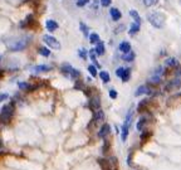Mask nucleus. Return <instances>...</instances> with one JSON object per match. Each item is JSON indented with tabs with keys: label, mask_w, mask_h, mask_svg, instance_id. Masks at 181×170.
Here are the masks:
<instances>
[{
	"label": "nucleus",
	"mask_w": 181,
	"mask_h": 170,
	"mask_svg": "<svg viewBox=\"0 0 181 170\" xmlns=\"http://www.w3.org/2000/svg\"><path fill=\"white\" fill-rule=\"evenodd\" d=\"M175 74L177 76V77H180V76H181V68H180L179 71H176V73H175Z\"/></svg>",
	"instance_id": "8fccbe9b"
},
{
	"label": "nucleus",
	"mask_w": 181,
	"mask_h": 170,
	"mask_svg": "<svg viewBox=\"0 0 181 170\" xmlns=\"http://www.w3.org/2000/svg\"><path fill=\"white\" fill-rule=\"evenodd\" d=\"M123 70H125L123 67H118V68H117V70H116V76H117V77H119V78H121V76H122Z\"/></svg>",
	"instance_id": "49530a36"
},
{
	"label": "nucleus",
	"mask_w": 181,
	"mask_h": 170,
	"mask_svg": "<svg viewBox=\"0 0 181 170\" xmlns=\"http://www.w3.org/2000/svg\"><path fill=\"white\" fill-rule=\"evenodd\" d=\"M180 87H181V78H180V77H176V78H174V80L169 81V82L165 84V87H163V91L170 92V91L179 90Z\"/></svg>",
	"instance_id": "423d86ee"
},
{
	"label": "nucleus",
	"mask_w": 181,
	"mask_h": 170,
	"mask_svg": "<svg viewBox=\"0 0 181 170\" xmlns=\"http://www.w3.org/2000/svg\"><path fill=\"white\" fill-rule=\"evenodd\" d=\"M88 72H89V74L92 76V77H97V74H98V72H97V67L94 66V64L88 66Z\"/></svg>",
	"instance_id": "2f4dec72"
},
{
	"label": "nucleus",
	"mask_w": 181,
	"mask_h": 170,
	"mask_svg": "<svg viewBox=\"0 0 181 170\" xmlns=\"http://www.w3.org/2000/svg\"><path fill=\"white\" fill-rule=\"evenodd\" d=\"M89 2H91V0H77L75 4H77V6H78V8H83L87 4H89Z\"/></svg>",
	"instance_id": "4c0bfd02"
},
{
	"label": "nucleus",
	"mask_w": 181,
	"mask_h": 170,
	"mask_svg": "<svg viewBox=\"0 0 181 170\" xmlns=\"http://www.w3.org/2000/svg\"><path fill=\"white\" fill-rule=\"evenodd\" d=\"M73 70V67L69 64V63H63L62 66H60V73H62L63 76H65L67 78L71 77V72Z\"/></svg>",
	"instance_id": "1a4fd4ad"
},
{
	"label": "nucleus",
	"mask_w": 181,
	"mask_h": 170,
	"mask_svg": "<svg viewBox=\"0 0 181 170\" xmlns=\"http://www.w3.org/2000/svg\"><path fill=\"white\" fill-rule=\"evenodd\" d=\"M118 50H119V52H122L123 54L128 53L131 50V43H130V42H127V40L121 42L119 46H118Z\"/></svg>",
	"instance_id": "9b49d317"
},
{
	"label": "nucleus",
	"mask_w": 181,
	"mask_h": 170,
	"mask_svg": "<svg viewBox=\"0 0 181 170\" xmlns=\"http://www.w3.org/2000/svg\"><path fill=\"white\" fill-rule=\"evenodd\" d=\"M152 91L153 90L150 87V84H142V86H140L136 90L135 96L139 97V96H142V95H152Z\"/></svg>",
	"instance_id": "6e6552de"
},
{
	"label": "nucleus",
	"mask_w": 181,
	"mask_h": 170,
	"mask_svg": "<svg viewBox=\"0 0 181 170\" xmlns=\"http://www.w3.org/2000/svg\"><path fill=\"white\" fill-rule=\"evenodd\" d=\"M109 148H111V142L108 140H106L105 142H103V146H102V152L103 154H106V152L109 151Z\"/></svg>",
	"instance_id": "c9c22d12"
},
{
	"label": "nucleus",
	"mask_w": 181,
	"mask_h": 170,
	"mask_svg": "<svg viewBox=\"0 0 181 170\" xmlns=\"http://www.w3.org/2000/svg\"><path fill=\"white\" fill-rule=\"evenodd\" d=\"M58 23L55 22V20H53V19H48L47 22H45V28H47V30L48 32H55L57 29H58Z\"/></svg>",
	"instance_id": "f8f14e48"
},
{
	"label": "nucleus",
	"mask_w": 181,
	"mask_h": 170,
	"mask_svg": "<svg viewBox=\"0 0 181 170\" xmlns=\"http://www.w3.org/2000/svg\"><path fill=\"white\" fill-rule=\"evenodd\" d=\"M165 66L166 67H170V68H174V67H177L179 66V61L174 57H170L167 59H165Z\"/></svg>",
	"instance_id": "aec40b11"
},
{
	"label": "nucleus",
	"mask_w": 181,
	"mask_h": 170,
	"mask_svg": "<svg viewBox=\"0 0 181 170\" xmlns=\"http://www.w3.org/2000/svg\"><path fill=\"white\" fill-rule=\"evenodd\" d=\"M123 29H126V25L121 24V25H118V27L115 29V33H116V34H119V33H122V32H123Z\"/></svg>",
	"instance_id": "37998d69"
},
{
	"label": "nucleus",
	"mask_w": 181,
	"mask_h": 170,
	"mask_svg": "<svg viewBox=\"0 0 181 170\" xmlns=\"http://www.w3.org/2000/svg\"><path fill=\"white\" fill-rule=\"evenodd\" d=\"M78 56L83 59V61H85V59L88 58V50L84 49V48H79L78 49Z\"/></svg>",
	"instance_id": "c756f323"
},
{
	"label": "nucleus",
	"mask_w": 181,
	"mask_h": 170,
	"mask_svg": "<svg viewBox=\"0 0 181 170\" xmlns=\"http://www.w3.org/2000/svg\"><path fill=\"white\" fill-rule=\"evenodd\" d=\"M30 43V37H23L18 40H14L12 44H9V49L12 52H19V50L25 49Z\"/></svg>",
	"instance_id": "20e7f679"
},
{
	"label": "nucleus",
	"mask_w": 181,
	"mask_h": 170,
	"mask_svg": "<svg viewBox=\"0 0 181 170\" xmlns=\"http://www.w3.org/2000/svg\"><path fill=\"white\" fill-rule=\"evenodd\" d=\"M88 38H89V42H91L92 44H97L98 42H101V38H99V36H98L97 33H92V34H89Z\"/></svg>",
	"instance_id": "bb28decb"
},
{
	"label": "nucleus",
	"mask_w": 181,
	"mask_h": 170,
	"mask_svg": "<svg viewBox=\"0 0 181 170\" xmlns=\"http://www.w3.org/2000/svg\"><path fill=\"white\" fill-rule=\"evenodd\" d=\"M88 56L91 57L92 62L93 61H97V52H96V49H94V48H92V49L88 50Z\"/></svg>",
	"instance_id": "e433bc0d"
},
{
	"label": "nucleus",
	"mask_w": 181,
	"mask_h": 170,
	"mask_svg": "<svg viewBox=\"0 0 181 170\" xmlns=\"http://www.w3.org/2000/svg\"><path fill=\"white\" fill-rule=\"evenodd\" d=\"M98 5H99V0H93V3H92V8L93 9H98Z\"/></svg>",
	"instance_id": "de8ad7c7"
},
{
	"label": "nucleus",
	"mask_w": 181,
	"mask_h": 170,
	"mask_svg": "<svg viewBox=\"0 0 181 170\" xmlns=\"http://www.w3.org/2000/svg\"><path fill=\"white\" fill-rule=\"evenodd\" d=\"M165 14L161 13V12H155V13H151L149 16H147V20L149 23L152 25L153 28H157V29H161L163 28V24H165Z\"/></svg>",
	"instance_id": "f257e3e1"
},
{
	"label": "nucleus",
	"mask_w": 181,
	"mask_h": 170,
	"mask_svg": "<svg viewBox=\"0 0 181 170\" xmlns=\"http://www.w3.org/2000/svg\"><path fill=\"white\" fill-rule=\"evenodd\" d=\"M74 90H75V91H84V90H85L84 83H83L82 81H79V78L74 81Z\"/></svg>",
	"instance_id": "cd10ccee"
},
{
	"label": "nucleus",
	"mask_w": 181,
	"mask_h": 170,
	"mask_svg": "<svg viewBox=\"0 0 181 170\" xmlns=\"http://www.w3.org/2000/svg\"><path fill=\"white\" fill-rule=\"evenodd\" d=\"M52 66H49V64H39V66H35L33 68V71L35 72V73H42V72H49V71H52Z\"/></svg>",
	"instance_id": "ddd939ff"
},
{
	"label": "nucleus",
	"mask_w": 181,
	"mask_h": 170,
	"mask_svg": "<svg viewBox=\"0 0 181 170\" xmlns=\"http://www.w3.org/2000/svg\"><path fill=\"white\" fill-rule=\"evenodd\" d=\"M132 117H133V110L130 108V111L127 112L126 118H125V124L122 126V131H121V140L123 142L127 140L128 138V132H130V126L132 124Z\"/></svg>",
	"instance_id": "f03ea898"
},
{
	"label": "nucleus",
	"mask_w": 181,
	"mask_h": 170,
	"mask_svg": "<svg viewBox=\"0 0 181 170\" xmlns=\"http://www.w3.org/2000/svg\"><path fill=\"white\" fill-rule=\"evenodd\" d=\"M43 40H44V43L49 47V48H52V49H55V50H59L60 48H62V46H60V43L59 42L54 38V37H52V36H49V34H45L44 37H43Z\"/></svg>",
	"instance_id": "39448f33"
},
{
	"label": "nucleus",
	"mask_w": 181,
	"mask_h": 170,
	"mask_svg": "<svg viewBox=\"0 0 181 170\" xmlns=\"http://www.w3.org/2000/svg\"><path fill=\"white\" fill-rule=\"evenodd\" d=\"M140 24L139 23H136V22H133L132 24H131V27H130V30H128V34H130V36H136L137 33L140 32Z\"/></svg>",
	"instance_id": "a211bd4d"
},
{
	"label": "nucleus",
	"mask_w": 181,
	"mask_h": 170,
	"mask_svg": "<svg viewBox=\"0 0 181 170\" xmlns=\"http://www.w3.org/2000/svg\"><path fill=\"white\" fill-rule=\"evenodd\" d=\"M33 23H34V15H33V14H29L27 18H25V19L19 24V27H20V28H28V27H30Z\"/></svg>",
	"instance_id": "4468645a"
},
{
	"label": "nucleus",
	"mask_w": 181,
	"mask_h": 170,
	"mask_svg": "<svg viewBox=\"0 0 181 170\" xmlns=\"http://www.w3.org/2000/svg\"><path fill=\"white\" fill-rule=\"evenodd\" d=\"M0 148H3V142H2V139H0Z\"/></svg>",
	"instance_id": "3c124183"
},
{
	"label": "nucleus",
	"mask_w": 181,
	"mask_h": 170,
	"mask_svg": "<svg viewBox=\"0 0 181 170\" xmlns=\"http://www.w3.org/2000/svg\"><path fill=\"white\" fill-rule=\"evenodd\" d=\"M79 29H81V32H82V34H83L84 37H88L89 36V28H88V25H85L83 22L79 23Z\"/></svg>",
	"instance_id": "393cba45"
},
{
	"label": "nucleus",
	"mask_w": 181,
	"mask_h": 170,
	"mask_svg": "<svg viewBox=\"0 0 181 170\" xmlns=\"http://www.w3.org/2000/svg\"><path fill=\"white\" fill-rule=\"evenodd\" d=\"M108 163H109V166H111V168L116 166V165H117V158H116V156H111V158L108 159Z\"/></svg>",
	"instance_id": "a19ab883"
},
{
	"label": "nucleus",
	"mask_w": 181,
	"mask_h": 170,
	"mask_svg": "<svg viewBox=\"0 0 181 170\" xmlns=\"http://www.w3.org/2000/svg\"><path fill=\"white\" fill-rule=\"evenodd\" d=\"M88 107L92 110V111H97V110L101 108V98L99 96H92L89 97V101H88Z\"/></svg>",
	"instance_id": "0eeeda50"
},
{
	"label": "nucleus",
	"mask_w": 181,
	"mask_h": 170,
	"mask_svg": "<svg viewBox=\"0 0 181 170\" xmlns=\"http://www.w3.org/2000/svg\"><path fill=\"white\" fill-rule=\"evenodd\" d=\"M135 57H136L135 52H133V50H130V52L126 53L123 56V61H126V62H133L135 61Z\"/></svg>",
	"instance_id": "a878e982"
},
{
	"label": "nucleus",
	"mask_w": 181,
	"mask_h": 170,
	"mask_svg": "<svg viewBox=\"0 0 181 170\" xmlns=\"http://www.w3.org/2000/svg\"><path fill=\"white\" fill-rule=\"evenodd\" d=\"M146 124H147V118H146V116L141 117L140 120L137 121V124H136V129H137V131H143Z\"/></svg>",
	"instance_id": "6ab92c4d"
},
{
	"label": "nucleus",
	"mask_w": 181,
	"mask_h": 170,
	"mask_svg": "<svg viewBox=\"0 0 181 170\" xmlns=\"http://www.w3.org/2000/svg\"><path fill=\"white\" fill-rule=\"evenodd\" d=\"M18 87H19L22 91H28V92H30V91H33V90L37 88V86H33V84H30V83H28V82H19V83H18Z\"/></svg>",
	"instance_id": "dca6fc26"
},
{
	"label": "nucleus",
	"mask_w": 181,
	"mask_h": 170,
	"mask_svg": "<svg viewBox=\"0 0 181 170\" xmlns=\"http://www.w3.org/2000/svg\"><path fill=\"white\" fill-rule=\"evenodd\" d=\"M93 121H94V122H103V121H105V112H103L101 108L97 110V111H94Z\"/></svg>",
	"instance_id": "f3484780"
},
{
	"label": "nucleus",
	"mask_w": 181,
	"mask_h": 170,
	"mask_svg": "<svg viewBox=\"0 0 181 170\" xmlns=\"http://www.w3.org/2000/svg\"><path fill=\"white\" fill-rule=\"evenodd\" d=\"M29 2H37V0H29Z\"/></svg>",
	"instance_id": "864d4df0"
},
{
	"label": "nucleus",
	"mask_w": 181,
	"mask_h": 170,
	"mask_svg": "<svg viewBox=\"0 0 181 170\" xmlns=\"http://www.w3.org/2000/svg\"><path fill=\"white\" fill-rule=\"evenodd\" d=\"M13 115H14V104L12 102V104H8V105L3 106L2 111H0V121L3 124H8L12 120Z\"/></svg>",
	"instance_id": "7ed1b4c3"
},
{
	"label": "nucleus",
	"mask_w": 181,
	"mask_h": 170,
	"mask_svg": "<svg viewBox=\"0 0 181 170\" xmlns=\"http://www.w3.org/2000/svg\"><path fill=\"white\" fill-rule=\"evenodd\" d=\"M150 136H151V132H150V131H147V132L143 131V132L141 134V141H142V142H145L146 140H147V139L150 138Z\"/></svg>",
	"instance_id": "ea45409f"
},
{
	"label": "nucleus",
	"mask_w": 181,
	"mask_h": 170,
	"mask_svg": "<svg viewBox=\"0 0 181 170\" xmlns=\"http://www.w3.org/2000/svg\"><path fill=\"white\" fill-rule=\"evenodd\" d=\"M163 73H165V71H163V67H157L156 68V70H155V72H153V76H160V77H161V76L163 74Z\"/></svg>",
	"instance_id": "58836bf2"
},
{
	"label": "nucleus",
	"mask_w": 181,
	"mask_h": 170,
	"mask_svg": "<svg viewBox=\"0 0 181 170\" xmlns=\"http://www.w3.org/2000/svg\"><path fill=\"white\" fill-rule=\"evenodd\" d=\"M130 15H131V18H132L136 23L141 24V16H140V14H139V13H137V10L131 9V10H130Z\"/></svg>",
	"instance_id": "b1692460"
},
{
	"label": "nucleus",
	"mask_w": 181,
	"mask_h": 170,
	"mask_svg": "<svg viewBox=\"0 0 181 170\" xmlns=\"http://www.w3.org/2000/svg\"><path fill=\"white\" fill-rule=\"evenodd\" d=\"M8 97H9V96H8L6 95V93H0V102H3V101H5Z\"/></svg>",
	"instance_id": "09e8293b"
},
{
	"label": "nucleus",
	"mask_w": 181,
	"mask_h": 170,
	"mask_svg": "<svg viewBox=\"0 0 181 170\" xmlns=\"http://www.w3.org/2000/svg\"><path fill=\"white\" fill-rule=\"evenodd\" d=\"M161 83V77L160 76H152V77L149 80V84H160Z\"/></svg>",
	"instance_id": "7c9ffc66"
},
{
	"label": "nucleus",
	"mask_w": 181,
	"mask_h": 170,
	"mask_svg": "<svg viewBox=\"0 0 181 170\" xmlns=\"http://www.w3.org/2000/svg\"><path fill=\"white\" fill-rule=\"evenodd\" d=\"M109 131H111L109 125H108V124H103V125L101 126L99 131H98V138H99V139H106V136L109 134Z\"/></svg>",
	"instance_id": "9d476101"
},
{
	"label": "nucleus",
	"mask_w": 181,
	"mask_h": 170,
	"mask_svg": "<svg viewBox=\"0 0 181 170\" xmlns=\"http://www.w3.org/2000/svg\"><path fill=\"white\" fill-rule=\"evenodd\" d=\"M159 4V0H143V5L145 6H155Z\"/></svg>",
	"instance_id": "f704fd0d"
},
{
	"label": "nucleus",
	"mask_w": 181,
	"mask_h": 170,
	"mask_svg": "<svg viewBox=\"0 0 181 170\" xmlns=\"http://www.w3.org/2000/svg\"><path fill=\"white\" fill-rule=\"evenodd\" d=\"M147 102H149L147 100H142L140 104L137 105V111H139V112H142V111H143V108L147 106Z\"/></svg>",
	"instance_id": "72a5a7b5"
},
{
	"label": "nucleus",
	"mask_w": 181,
	"mask_h": 170,
	"mask_svg": "<svg viewBox=\"0 0 181 170\" xmlns=\"http://www.w3.org/2000/svg\"><path fill=\"white\" fill-rule=\"evenodd\" d=\"M38 52H39V54L43 56V57H49V56H50V50H49V48H47V47H40V48L38 49Z\"/></svg>",
	"instance_id": "c85d7f7f"
},
{
	"label": "nucleus",
	"mask_w": 181,
	"mask_h": 170,
	"mask_svg": "<svg viewBox=\"0 0 181 170\" xmlns=\"http://www.w3.org/2000/svg\"><path fill=\"white\" fill-rule=\"evenodd\" d=\"M109 15H111V18L113 19L115 22L119 20L121 18H122V13H121L117 8H111V9H109Z\"/></svg>",
	"instance_id": "2eb2a0df"
},
{
	"label": "nucleus",
	"mask_w": 181,
	"mask_h": 170,
	"mask_svg": "<svg viewBox=\"0 0 181 170\" xmlns=\"http://www.w3.org/2000/svg\"><path fill=\"white\" fill-rule=\"evenodd\" d=\"M96 52H97V56H103L105 54V44H103V42H98V43L96 44Z\"/></svg>",
	"instance_id": "4be33fe9"
},
{
	"label": "nucleus",
	"mask_w": 181,
	"mask_h": 170,
	"mask_svg": "<svg viewBox=\"0 0 181 170\" xmlns=\"http://www.w3.org/2000/svg\"><path fill=\"white\" fill-rule=\"evenodd\" d=\"M2 76H3V71H2V70H0V77H2Z\"/></svg>",
	"instance_id": "603ef678"
},
{
	"label": "nucleus",
	"mask_w": 181,
	"mask_h": 170,
	"mask_svg": "<svg viewBox=\"0 0 181 170\" xmlns=\"http://www.w3.org/2000/svg\"><path fill=\"white\" fill-rule=\"evenodd\" d=\"M132 155H133V152L130 151V154H128V156H127V164H128V166H132Z\"/></svg>",
	"instance_id": "a18cd8bd"
},
{
	"label": "nucleus",
	"mask_w": 181,
	"mask_h": 170,
	"mask_svg": "<svg viewBox=\"0 0 181 170\" xmlns=\"http://www.w3.org/2000/svg\"><path fill=\"white\" fill-rule=\"evenodd\" d=\"M112 3V0H99V4L103 6V8H108Z\"/></svg>",
	"instance_id": "79ce46f5"
},
{
	"label": "nucleus",
	"mask_w": 181,
	"mask_h": 170,
	"mask_svg": "<svg viewBox=\"0 0 181 170\" xmlns=\"http://www.w3.org/2000/svg\"><path fill=\"white\" fill-rule=\"evenodd\" d=\"M130 78H131V68H125L122 76H121V80H122V82H128Z\"/></svg>",
	"instance_id": "412c9836"
},
{
	"label": "nucleus",
	"mask_w": 181,
	"mask_h": 170,
	"mask_svg": "<svg viewBox=\"0 0 181 170\" xmlns=\"http://www.w3.org/2000/svg\"><path fill=\"white\" fill-rule=\"evenodd\" d=\"M81 77V72L78 71V70H74V68H73V70H72V72H71V80H73V81H75V80H78Z\"/></svg>",
	"instance_id": "473e14b6"
},
{
	"label": "nucleus",
	"mask_w": 181,
	"mask_h": 170,
	"mask_svg": "<svg viewBox=\"0 0 181 170\" xmlns=\"http://www.w3.org/2000/svg\"><path fill=\"white\" fill-rule=\"evenodd\" d=\"M99 77L103 81V83H108L111 81V76H109V73L107 71H101L99 72Z\"/></svg>",
	"instance_id": "5701e85b"
},
{
	"label": "nucleus",
	"mask_w": 181,
	"mask_h": 170,
	"mask_svg": "<svg viewBox=\"0 0 181 170\" xmlns=\"http://www.w3.org/2000/svg\"><path fill=\"white\" fill-rule=\"evenodd\" d=\"M117 96H118L117 91H115V90H109V97H111L112 100H116V98H117Z\"/></svg>",
	"instance_id": "c03bdc74"
}]
</instances>
